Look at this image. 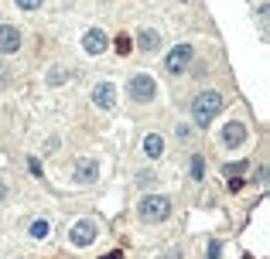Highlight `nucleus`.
<instances>
[{
    "label": "nucleus",
    "instance_id": "nucleus-1",
    "mask_svg": "<svg viewBox=\"0 0 270 259\" xmlns=\"http://www.w3.org/2000/svg\"><path fill=\"white\" fill-rule=\"evenodd\" d=\"M219 109H223V96L219 92H202L191 102V120H195V126H209Z\"/></svg>",
    "mask_w": 270,
    "mask_h": 259
},
{
    "label": "nucleus",
    "instance_id": "nucleus-2",
    "mask_svg": "<svg viewBox=\"0 0 270 259\" xmlns=\"http://www.w3.org/2000/svg\"><path fill=\"white\" fill-rule=\"evenodd\" d=\"M168 215H171V202L164 194H151V198L140 202V218L144 222H164Z\"/></svg>",
    "mask_w": 270,
    "mask_h": 259
},
{
    "label": "nucleus",
    "instance_id": "nucleus-3",
    "mask_svg": "<svg viewBox=\"0 0 270 259\" xmlns=\"http://www.w3.org/2000/svg\"><path fill=\"white\" fill-rule=\"evenodd\" d=\"M127 92H130L134 102H154V96H158V82H154V75H134L130 85H127Z\"/></svg>",
    "mask_w": 270,
    "mask_h": 259
},
{
    "label": "nucleus",
    "instance_id": "nucleus-4",
    "mask_svg": "<svg viewBox=\"0 0 270 259\" xmlns=\"http://www.w3.org/2000/svg\"><path fill=\"white\" fill-rule=\"evenodd\" d=\"M188 62H191V45H175L168 51V58H164V72L168 75H181L188 68Z\"/></svg>",
    "mask_w": 270,
    "mask_h": 259
},
{
    "label": "nucleus",
    "instance_id": "nucleus-5",
    "mask_svg": "<svg viewBox=\"0 0 270 259\" xmlns=\"http://www.w3.org/2000/svg\"><path fill=\"white\" fill-rule=\"evenodd\" d=\"M68 239H72V246H76V249H89L92 242H96V225H92L89 218H82V222H76V225H72Z\"/></svg>",
    "mask_w": 270,
    "mask_h": 259
},
{
    "label": "nucleus",
    "instance_id": "nucleus-6",
    "mask_svg": "<svg viewBox=\"0 0 270 259\" xmlns=\"http://www.w3.org/2000/svg\"><path fill=\"white\" fill-rule=\"evenodd\" d=\"M0 51H4V55L21 51V31H17L14 24H0Z\"/></svg>",
    "mask_w": 270,
    "mask_h": 259
},
{
    "label": "nucleus",
    "instance_id": "nucleus-7",
    "mask_svg": "<svg viewBox=\"0 0 270 259\" xmlns=\"http://www.w3.org/2000/svg\"><path fill=\"white\" fill-rule=\"evenodd\" d=\"M82 48H86V55H103L106 51V31L89 27V31L82 34Z\"/></svg>",
    "mask_w": 270,
    "mask_h": 259
},
{
    "label": "nucleus",
    "instance_id": "nucleus-8",
    "mask_svg": "<svg viewBox=\"0 0 270 259\" xmlns=\"http://www.w3.org/2000/svg\"><path fill=\"white\" fill-rule=\"evenodd\" d=\"M92 102H96L100 109H113V106H116V85H113V82H100V85L92 89Z\"/></svg>",
    "mask_w": 270,
    "mask_h": 259
},
{
    "label": "nucleus",
    "instance_id": "nucleus-9",
    "mask_svg": "<svg viewBox=\"0 0 270 259\" xmlns=\"http://www.w3.org/2000/svg\"><path fill=\"white\" fill-rule=\"evenodd\" d=\"M96 178H100V164H96V157H86L76 167V184H92Z\"/></svg>",
    "mask_w": 270,
    "mask_h": 259
},
{
    "label": "nucleus",
    "instance_id": "nucleus-10",
    "mask_svg": "<svg viewBox=\"0 0 270 259\" xmlns=\"http://www.w3.org/2000/svg\"><path fill=\"white\" fill-rule=\"evenodd\" d=\"M243 140H247V126H243V123H226L223 126V143L229 147V150H233V147H239Z\"/></svg>",
    "mask_w": 270,
    "mask_h": 259
},
{
    "label": "nucleus",
    "instance_id": "nucleus-11",
    "mask_svg": "<svg viewBox=\"0 0 270 259\" xmlns=\"http://www.w3.org/2000/svg\"><path fill=\"white\" fill-rule=\"evenodd\" d=\"M137 48H140V51H147V55H151V51H158V48H161V34L151 31V27H144V31L137 34Z\"/></svg>",
    "mask_w": 270,
    "mask_h": 259
},
{
    "label": "nucleus",
    "instance_id": "nucleus-12",
    "mask_svg": "<svg viewBox=\"0 0 270 259\" xmlns=\"http://www.w3.org/2000/svg\"><path fill=\"white\" fill-rule=\"evenodd\" d=\"M144 154L158 160L161 154H164V140H161L158 133H147V136H144Z\"/></svg>",
    "mask_w": 270,
    "mask_h": 259
},
{
    "label": "nucleus",
    "instance_id": "nucleus-13",
    "mask_svg": "<svg viewBox=\"0 0 270 259\" xmlns=\"http://www.w3.org/2000/svg\"><path fill=\"white\" fill-rule=\"evenodd\" d=\"M48 232H52V225H48L45 218H38V222H31V239H45Z\"/></svg>",
    "mask_w": 270,
    "mask_h": 259
},
{
    "label": "nucleus",
    "instance_id": "nucleus-14",
    "mask_svg": "<svg viewBox=\"0 0 270 259\" xmlns=\"http://www.w3.org/2000/svg\"><path fill=\"white\" fill-rule=\"evenodd\" d=\"M202 174H205L202 157H191V178H195V181H202Z\"/></svg>",
    "mask_w": 270,
    "mask_h": 259
},
{
    "label": "nucleus",
    "instance_id": "nucleus-15",
    "mask_svg": "<svg viewBox=\"0 0 270 259\" xmlns=\"http://www.w3.org/2000/svg\"><path fill=\"white\" fill-rule=\"evenodd\" d=\"M116 51H120V55L134 51V48H130V34H120V38H116Z\"/></svg>",
    "mask_w": 270,
    "mask_h": 259
},
{
    "label": "nucleus",
    "instance_id": "nucleus-16",
    "mask_svg": "<svg viewBox=\"0 0 270 259\" xmlns=\"http://www.w3.org/2000/svg\"><path fill=\"white\" fill-rule=\"evenodd\" d=\"M14 4H17L21 11H38V7H41L45 0H14Z\"/></svg>",
    "mask_w": 270,
    "mask_h": 259
},
{
    "label": "nucleus",
    "instance_id": "nucleus-17",
    "mask_svg": "<svg viewBox=\"0 0 270 259\" xmlns=\"http://www.w3.org/2000/svg\"><path fill=\"white\" fill-rule=\"evenodd\" d=\"M226 174H229V178H236V174H247V160H243V164H226Z\"/></svg>",
    "mask_w": 270,
    "mask_h": 259
},
{
    "label": "nucleus",
    "instance_id": "nucleus-18",
    "mask_svg": "<svg viewBox=\"0 0 270 259\" xmlns=\"http://www.w3.org/2000/svg\"><path fill=\"white\" fill-rule=\"evenodd\" d=\"M48 82H52V85H62V82H65V72H62V68H52V72H48Z\"/></svg>",
    "mask_w": 270,
    "mask_h": 259
},
{
    "label": "nucleus",
    "instance_id": "nucleus-19",
    "mask_svg": "<svg viewBox=\"0 0 270 259\" xmlns=\"http://www.w3.org/2000/svg\"><path fill=\"white\" fill-rule=\"evenodd\" d=\"M243 184H247V181L239 178V174H236V178H229V191H243Z\"/></svg>",
    "mask_w": 270,
    "mask_h": 259
},
{
    "label": "nucleus",
    "instance_id": "nucleus-20",
    "mask_svg": "<svg viewBox=\"0 0 270 259\" xmlns=\"http://www.w3.org/2000/svg\"><path fill=\"white\" fill-rule=\"evenodd\" d=\"M219 252H223V246H219V242H209V259H219Z\"/></svg>",
    "mask_w": 270,
    "mask_h": 259
},
{
    "label": "nucleus",
    "instance_id": "nucleus-21",
    "mask_svg": "<svg viewBox=\"0 0 270 259\" xmlns=\"http://www.w3.org/2000/svg\"><path fill=\"white\" fill-rule=\"evenodd\" d=\"M188 136H191V130H188L185 123H181V126H178V140H188Z\"/></svg>",
    "mask_w": 270,
    "mask_h": 259
},
{
    "label": "nucleus",
    "instance_id": "nucleus-22",
    "mask_svg": "<svg viewBox=\"0 0 270 259\" xmlns=\"http://www.w3.org/2000/svg\"><path fill=\"white\" fill-rule=\"evenodd\" d=\"M103 259H124V252H110V256H103Z\"/></svg>",
    "mask_w": 270,
    "mask_h": 259
},
{
    "label": "nucleus",
    "instance_id": "nucleus-23",
    "mask_svg": "<svg viewBox=\"0 0 270 259\" xmlns=\"http://www.w3.org/2000/svg\"><path fill=\"white\" fill-rule=\"evenodd\" d=\"M164 259H181V252H168V256H164Z\"/></svg>",
    "mask_w": 270,
    "mask_h": 259
},
{
    "label": "nucleus",
    "instance_id": "nucleus-24",
    "mask_svg": "<svg viewBox=\"0 0 270 259\" xmlns=\"http://www.w3.org/2000/svg\"><path fill=\"white\" fill-rule=\"evenodd\" d=\"M4 194H7V188H4V181H0V198H4Z\"/></svg>",
    "mask_w": 270,
    "mask_h": 259
},
{
    "label": "nucleus",
    "instance_id": "nucleus-25",
    "mask_svg": "<svg viewBox=\"0 0 270 259\" xmlns=\"http://www.w3.org/2000/svg\"><path fill=\"white\" fill-rule=\"evenodd\" d=\"M181 4H185V0H181Z\"/></svg>",
    "mask_w": 270,
    "mask_h": 259
}]
</instances>
